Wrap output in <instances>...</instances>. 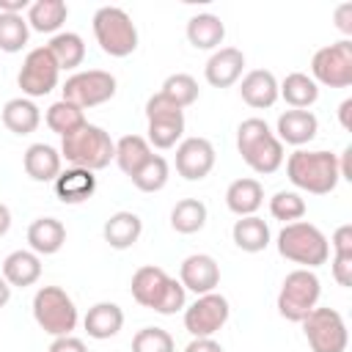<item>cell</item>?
Returning a JSON list of instances; mask_svg holds the SVG:
<instances>
[{
	"label": "cell",
	"instance_id": "obj_1",
	"mask_svg": "<svg viewBox=\"0 0 352 352\" xmlns=\"http://www.w3.org/2000/svg\"><path fill=\"white\" fill-rule=\"evenodd\" d=\"M236 151L250 170L267 176L283 165V143L275 138L264 118H245L236 126Z\"/></svg>",
	"mask_w": 352,
	"mask_h": 352
},
{
	"label": "cell",
	"instance_id": "obj_2",
	"mask_svg": "<svg viewBox=\"0 0 352 352\" xmlns=\"http://www.w3.org/2000/svg\"><path fill=\"white\" fill-rule=\"evenodd\" d=\"M286 176L294 187L311 195H327L341 182L338 176V157L333 151H305L297 148L286 160Z\"/></svg>",
	"mask_w": 352,
	"mask_h": 352
},
{
	"label": "cell",
	"instance_id": "obj_3",
	"mask_svg": "<svg viewBox=\"0 0 352 352\" xmlns=\"http://www.w3.org/2000/svg\"><path fill=\"white\" fill-rule=\"evenodd\" d=\"M60 160L72 162V168H85L91 173L102 170L116 160V143L110 132L96 124H82L77 132L60 138Z\"/></svg>",
	"mask_w": 352,
	"mask_h": 352
},
{
	"label": "cell",
	"instance_id": "obj_4",
	"mask_svg": "<svg viewBox=\"0 0 352 352\" xmlns=\"http://www.w3.org/2000/svg\"><path fill=\"white\" fill-rule=\"evenodd\" d=\"M278 253L294 264H300L302 270H314L322 267L330 256V242L327 236L305 220L297 223H286L278 234Z\"/></svg>",
	"mask_w": 352,
	"mask_h": 352
},
{
	"label": "cell",
	"instance_id": "obj_5",
	"mask_svg": "<svg viewBox=\"0 0 352 352\" xmlns=\"http://www.w3.org/2000/svg\"><path fill=\"white\" fill-rule=\"evenodd\" d=\"M94 36L102 52L110 58H126L138 50V28L118 6H102L94 14Z\"/></svg>",
	"mask_w": 352,
	"mask_h": 352
},
{
	"label": "cell",
	"instance_id": "obj_6",
	"mask_svg": "<svg viewBox=\"0 0 352 352\" xmlns=\"http://www.w3.org/2000/svg\"><path fill=\"white\" fill-rule=\"evenodd\" d=\"M33 319L44 333L58 338V336H72L80 316L74 300L60 286H41L33 297Z\"/></svg>",
	"mask_w": 352,
	"mask_h": 352
},
{
	"label": "cell",
	"instance_id": "obj_7",
	"mask_svg": "<svg viewBox=\"0 0 352 352\" xmlns=\"http://www.w3.org/2000/svg\"><path fill=\"white\" fill-rule=\"evenodd\" d=\"M322 283L314 270H292L278 292V314L289 322H302L319 302Z\"/></svg>",
	"mask_w": 352,
	"mask_h": 352
},
{
	"label": "cell",
	"instance_id": "obj_8",
	"mask_svg": "<svg viewBox=\"0 0 352 352\" xmlns=\"http://www.w3.org/2000/svg\"><path fill=\"white\" fill-rule=\"evenodd\" d=\"M305 341L314 352H344L349 344V333L344 316L336 308H314L302 322Z\"/></svg>",
	"mask_w": 352,
	"mask_h": 352
},
{
	"label": "cell",
	"instance_id": "obj_9",
	"mask_svg": "<svg viewBox=\"0 0 352 352\" xmlns=\"http://www.w3.org/2000/svg\"><path fill=\"white\" fill-rule=\"evenodd\" d=\"M63 102L88 110L96 104H104L107 99L116 96V77L102 69H88V72H74L63 82Z\"/></svg>",
	"mask_w": 352,
	"mask_h": 352
},
{
	"label": "cell",
	"instance_id": "obj_10",
	"mask_svg": "<svg viewBox=\"0 0 352 352\" xmlns=\"http://www.w3.org/2000/svg\"><path fill=\"white\" fill-rule=\"evenodd\" d=\"M311 80L330 85V88H346L352 85V41L341 38L314 52L311 58Z\"/></svg>",
	"mask_w": 352,
	"mask_h": 352
},
{
	"label": "cell",
	"instance_id": "obj_11",
	"mask_svg": "<svg viewBox=\"0 0 352 352\" xmlns=\"http://www.w3.org/2000/svg\"><path fill=\"white\" fill-rule=\"evenodd\" d=\"M58 77H60V69H58L55 58L50 55V50L36 47L25 55L19 74H16V82L28 99H36V96H47L58 85Z\"/></svg>",
	"mask_w": 352,
	"mask_h": 352
},
{
	"label": "cell",
	"instance_id": "obj_12",
	"mask_svg": "<svg viewBox=\"0 0 352 352\" xmlns=\"http://www.w3.org/2000/svg\"><path fill=\"white\" fill-rule=\"evenodd\" d=\"M228 316H231L228 300L217 292H209L184 308V330L192 338H212L228 322Z\"/></svg>",
	"mask_w": 352,
	"mask_h": 352
},
{
	"label": "cell",
	"instance_id": "obj_13",
	"mask_svg": "<svg viewBox=\"0 0 352 352\" xmlns=\"http://www.w3.org/2000/svg\"><path fill=\"white\" fill-rule=\"evenodd\" d=\"M214 168V146L206 138H184L176 146V173L187 182H201Z\"/></svg>",
	"mask_w": 352,
	"mask_h": 352
},
{
	"label": "cell",
	"instance_id": "obj_14",
	"mask_svg": "<svg viewBox=\"0 0 352 352\" xmlns=\"http://www.w3.org/2000/svg\"><path fill=\"white\" fill-rule=\"evenodd\" d=\"M179 283L184 289L195 292L198 297L201 294H209L220 283V267H217V261L209 253H192L179 267Z\"/></svg>",
	"mask_w": 352,
	"mask_h": 352
},
{
	"label": "cell",
	"instance_id": "obj_15",
	"mask_svg": "<svg viewBox=\"0 0 352 352\" xmlns=\"http://www.w3.org/2000/svg\"><path fill=\"white\" fill-rule=\"evenodd\" d=\"M242 69H245V55L242 50L236 47H220L212 52V58L206 60L204 66V74H206V82L214 85V88H228L234 85L239 77H242Z\"/></svg>",
	"mask_w": 352,
	"mask_h": 352
},
{
	"label": "cell",
	"instance_id": "obj_16",
	"mask_svg": "<svg viewBox=\"0 0 352 352\" xmlns=\"http://www.w3.org/2000/svg\"><path fill=\"white\" fill-rule=\"evenodd\" d=\"M168 283H170V275H168L162 267H157V264H146V267L135 270L132 283H129V292H132V297H135L138 305L154 311L157 302L162 300Z\"/></svg>",
	"mask_w": 352,
	"mask_h": 352
},
{
	"label": "cell",
	"instance_id": "obj_17",
	"mask_svg": "<svg viewBox=\"0 0 352 352\" xmlns=\"http://www.w3.org/2000/svg\"><path fill=\"white\" fill-rule=\"evenodd\" d=\"M319 132V121L311 110H286L278 116V129H275V138L280 143H289V146H305L316 138Z\"/></svg>",
	"mask_w": 352,
	"mask_h": 352
},
{
	"label": "cell",
	"instance_id": "obj_18",
	"mask_svg": "<svg viewBox=\"0 0 352 352\" xmlns=\"http://www.w3.org/2000/svg\"><path fill=\"white\" fill-rule=\"evenodd\" d=\"M239 94H242V102L250 104V107H256V110L272 107L278 102V80L267 69H253V72H248L242 77Z\"/></svg>",
	"mask_w": 352,
	"mask_h": 352
},
{
	"label": "cell",
	"instance_id": "obj_19",
	"mask_svg": "<svg viewBox=\"0 0 352 352\" xmlns=\"http://www.w3.org/2000/svg\"><path fill=\"white\" fill-rule=\"evenodd\" d=\"M96 192V176L85 168L60 170L55 179V195L60 204H82Z\"/></svg>",
	"mask_w": 352,
	"mask_h": 352
},
{
	"label": "cell",
	"instance_id": "obj_20",
	"mask_svg": "<svg viewBox=\"0 0 352 352\" xmlns=\"http://www.w3.org/2000/svg\"><path fill=\"white\" fill-rule=\"evenodd\" d=\"M60 162H63L60 151L52 148L50 143H33V146H28V151L22 157L25 173L33 182H55L60 173Z\"/></svg>",
	"mask_w": 352,
	"mask_h": 352
},
{
	"label": "cell",
	"instance_id": "obj_21",
	"mask_svg": "<svg viewBox=\"0 0 352 352\" xmlns=\"http://www.w3.org/2000/svg\"><path fill=\"white\" fill-rule=\"evenodd\" d=\"M28 242L36 256H52L66 242V228L58 217H36L28 226Z\"/></svg>",
	"mask_w": 352,
	"mask_h": 352
},
{
	"label": "cell",
	"instance_id": "obj_22",
	"mask_svg": "<svg viewBox=\"0 0 352 352\" xmlns=\"http://www.w3.org/2000/svg\"><path fill=\"white\" fill-rule=\"evenodd\" d=\"M264 204V187L258 179H236L228 184L226 190V206L236 214V217H248V214H256L258 206Z\"/></svg>",
	"mask_w": 352,
	"mask_h": 352
},
{
	"label": "cell",
	"instance_id": "obj_23",
	"mask_svg": "<svg viewBox=\"0 0 352 352\" xmlns=\"http://www.w3.org/2000/svg\"><path fill=\"white\" fill-rule=\"evenodd\" d=\"M102 234H104V242H107L110 248L126 250V248H132V245L140 239V234H143V220H140L135 212H116V214H110V217L104 220Z\"/></svg>",
	"mask_w": 352,
	"mask_h": 352
},
{
	"label": "cell",
	"instance_id": "obj_24",
	"mask_svg": "<svg viewBox=\"0 0 352 352\" xmlns=\"http://www.w3.org/2000/svg\"><path fill=\"white\" fill-rule=\"evenodd\" d=\"M3 278L11 289L14 286H19V289L33 286L41 278V258L33 250H14L3 261Z\"/></svg>",
	"mask_w": 352,
	"mask_h": 352
},
{
	"label": "cell",
	"instance_id": "obj_25",
	"mask_svg": "<svg viewBox=\"0 0 352 352\" xmlns=\"http://www.w3.org/2000/svg\"><path fill=\"white\" fill-rule=\"evenodd\" d=\"M82 324H85V333L91 338L104 341V338L118 336V330L124 327V311L116 302H96L88 308Z\"/></svg>",
	"mask_w": 352,
	"mask_h": 352
},
{
	"label": "cell",
	"instance_id": "obj_26",
	"mask_svg": "<svg viewBox=\"0 0 352 352\" xmlns=\"http://www.w3.org/2000/svg\"><path fill=\"white\" fill-rule=\"evenodd\" d=\"M41 124V113L36 107L33 99L28 96H16V99H8L3 104V126L14 135H30L36 132V126Z\"/></svg>",
	"mask_w": 352,
	"mask_h": 352
},
{
	"label": "cell",
	"instance_id": "obj_27",
	"mask_svg": "<svg viewBox=\"0 0 352 352\" xmlns=\"http://www.w3.org/2000/svg\"><path fill=\"white\" fill-rule=\"evenodd\" d=\"M226 38V25L214 14H195L187 22V41L195 50H220Z\"/></svg>",
	"mask_w": 352,
	"mask_h": 352
},
{
	"label": "cell",
	"instance_id": "obj_28",
	"mask_svg": "<svg viewBox=\"0 0 352 352\" xmlns=\"http://www.w3.org/2000/svg\"><path fill=\"white\" fill-rule=\"evenodd\" d=\"M69 16V6L63 0H36L28 8V28L38 33H58Z\"/></svg>",
	"mask_w": 352,
	"mask_h": 352
},
{
	"label": "cell",
	"instance_id": "obj_29",
	"mask_svg": "<svg viewBox=\"0 0 352 352\" xmlns=\"http://www.w3.org/2000/svg\"><path fill=\"white\" fill-rule=\"evenodd\" d=\"M278 96H283L292 110H305V107H311V104L319 99V85H316L308 74L292 72V74H286L283 82L278 85Z\"/></svg>",
	"mask_w": 352,
	"mask_h": 352
},
{
	"label": "cell",
	"instance_id": "obj_30",
	"mask_svg": "<svg viewBox=\"0 0 352 352\" xmlns=\"http://www.w3.org/2000/svg\"><path fill=\"white\" fill-rule=\"evenodd\" d=\"M231 236H234V245L245 253H258L270 245V226L256 217V214H248V217H239L231 228Z\"/></svg>",
	"mask_w": 352,
	"mask_h": 352
},
{
	"label": "cell",
	"instance_id": "obj_31",
	"mask_svg": "<svg viewBox=\"0 0 352 352\" xmlns=\"http://www.w3.org/2000/svg\"><path fill=\"white\" fill-rule=\"evenodd\" d=\"M50 55L55 58L58 69H77L82 60H85V44H82V36L77 33H55L47 44Z\"/></svg>",
	"mask_w": 352,
	"mask_h": 352
},
{
	"label": "cell",
	"instance_id": "obj_32",
	"mask_svg": "<svg viewBox=\"0 0 352 352\" xmlns=\"http://www.w3.org/2000/svg\"><path fill=\"white\" fill-rule=\"evenodd\" d=\"M151 157V146L146 138L140 135H124L118 143H116V165L132 179L138 173V168Z\"/></svg>",
	"mask_w": 352,
	"mask_h": 352
},
{
	"label": "cell",
	"instance_id": "obj_33",
	"mask_svg": "<svg viewBox=\"0 0 352 352\" xmlns=\"http://www.w3.org/2000/svg\"><path fill=\"white\" fill-rule=\"evenodd\" d=\"M170 226L179 234H195L206 226V204L198 198H182L170 209Z\"/></svg>",
	"mask_w": 352,
	"mask_h": 352
},
{
	"label": "cell",
	"instance_id": "obj_34",
	"mask_svg": "<svg viewBox=\"0 0 352 352\" xmlns=\"http://www.w3.org/2000/svg\"><path fill=\"white\" fill-rule=\"evenodd\" d=\"M148 146L154 148H173L182 135H184V113L179 116H162V118H148Z\"/></svg>",
	"mask_w": 352,
	"mask_h": 352
},
{
	"label": "cell",
	"instance_id": "obj_35",
	"mask_svg": "<svg viewBox=\"0 0 352 352\" xmlns=\"http://www.w3.org/2000/svg\"><path fill=\"white\" fill-rule=\"evenodd\" d=\"M168 176H170L168 160L160 157V154H151V157L138 168V173L132 176V184H135L140 192H160V190L168 184Z\"/></svg>",
	"mask_w": 352,
	"mask_h": 352
},
{
	"label": "cell",
	"instance_id": "obj_36",
	"mask_svg": "<svg viewBox=\"0 0 352 352\" xmlns=\"http://www.w3.org/2000/svg\"><path fill=\"white\" fill-rule=\"evenodd\" d=\"M44 118H47V126H50L55 135H60V138L77 132V129L85 124V113H82L80 107L63 102V99L55 102V104H50V110H47Z\"/></svg>",
	"mask_w": 352,
	"mask_h": 352
},
{
	"label": "cell",
	"instance_id": "obj_37",
	"mask_svg": "<svg viewBox=\"0 0 352 352\" xmlns=\"http://www.w3.org/2000/svg\"><path fill=\"white\" fill-rule=\"evenodd\" d=\"M30 28L22 14H0V52H19L28 44Z\"/></svg>",
	"mask_w": 352,
	"mask_h": 352
},
{
	"label": "cell",
	"instance_id": "obj_38",
	"mask_svg": "<svg viewBox=\"0 0 352 352\" xmlns=\"http://www.w3.org/2000/svg\"><path fill=\"white\" fill-rule=\"evenodd\" d=\"M160 94L168 96L173 104H179V107L184 110V107L195 104V99H198V82H195V77L179 72V74H170V77L162 82V91H160Z\"/></svg>",
	"mask_w": 352,
	"mask_h": 352
},
{
	"label": "cell",
	"instance_id": "obj_39",
	"mask_svg": "<svg viewBox=\"0 0 352 352\" xmlns=\"http://www.w3.org/2000/svg\"><path fill=\"white\" fill-rule=\"evenodd\" d=\"M270 214L275 220H283V223H297L305 214V201L294 190H280L270 198Z\"/></svg>",
	"mask_w": 352,
	"mask_h": 352
},
{
	"label": "cell",
	"instance_id": "obj_40",
	"mask_svg": "<svg viewBox=\"0 0 352 352\" xmlns=\"http://www.w3.org/2000/svg\"><path fill=\"white\" fill-rule=\"evenodd\" d=\"M132 352H176L173 336L162 327H143L132 338Z\"/></svg>",
	"mask_w": 352,
	"mask_h": 352
},
{
	"label": "cell",
	"instance_id": "obj_41",
	"mask_svg": "<svg viewBox=\"0 0 352 352\" xmlns=\"http://www.w3.org/2000/svg\"><path fill=\"white\" fill-rule=\"evenodd\" d=\"M182 308H187V289L176 278H170V283H168V289H165V294H162V300L157 302L154 311L162 314V316H173Z\"/></svg>",
	"mask_w": 352,
	"mask_h": 352
},
{
	"label": "cell",
	"instance_id": "obj_42",
	"mask_svg": "<svg viewBox=\"0 0 352 352\" xmlns=\"http://www.w3.org/2000/svg\"><path fill=\"white\" fill-rule=\"evenodd\" d=\"M179 113H184V110L179 104H173L168 96H162V94H154L146 102V121L148 118H162V116H179Z\"/></svg>",
	"mask_w": 352,
	"mask_h": 352
},
{
	"label": "cell",
	"instance_id": "obj_43",
	"mask_svg": "<svg viewBox=\"0 0 352 352\" xmlns=\"http://www.w3.org/2000/svg\"><path fill=\"white\" fill-rule=\"evenodd\" d=\"M333 278L338 286H352V253H333Z\"/></svg>",
	"mask_w": 352,
	"mask_h": 352
},
{
	"label": "cell",
	"instance_id": "obj_44",
	"mask_svg": "<svg viewBox=\"0 0 352 352\" xmlns=\"http://www.w3.org/2000/svg\"><path fill=\"white\" fill-rule=\"evenodd\" d=\"M333 253H352V226H338L333 231Z\"/></svg>",
	"mask_w": 352,
	"mask_h": 352
},
{
	"label": "cell",
	"instance_id": "obj_45",
	"mask_svg": "<svg viewBox=\"0 0 352 352\" xmlns=\"http://www.w3.org/2000/svg\"><path fill=\"white\" fill-rule=\"evenodd\" d=\"M47 352H88V346L77 336H58Z\"/></svg>",
	"mask_w": 352,
	"mask_h": 352
},
{
	"label": "cell",
	"instance_id": "obj_46",
	"mask_svg": "<svg viewBox=\"0 0 352 352\" xmlns=\"http://www.w3.org/2000/svg\"><path fill=\"white\" fill-rule=\"evenodd\" d=\"M336 28L341 30V33H352V3H341L338 8H336Z\"/></svg>",
	"mask_w": 352,
	"mask_h": 352
},
{
	"label": "cell",
	"instance_id": "obj_47",
	"mask_svg": "<svg viewBox=\"0 0 352 352\" xmlns=\"http://www.w3.org/2000/svg\"><path fill=\"white\" fill-rule=\"evenodd\" d=\"M184 352H223V346L214 341V338H192Z\"/></svg>",
	"mask_w": 352,
	"mask_h": 352
},
{
	"label": "cell",
	"instance_id": "obj_48",
	"mask_svg": "<svg viewBox=\"0 0 352 352\" xmlns=\"http://www.w3.org/2000/svg\"><path fill=\"white\" fill-rule=\"evenodd\" d=\"M338 176L346 179V182H352V146H346V148L341 151V160H338Z\"/></svg>",
	"mask_w": 352,
	"mask_h": 352
},
{
	"label": "cell",
	"instance_id": "obj_49",
	"mask_svg": "<svg viewBox=\"0 0 352 352\" xmlns=\"http://www.w3.org/2000/svg\"><path fill=\"white\" fill-rule=\"evenodd\" d=\"M30 8V0H0V14H22Z\"/></svg>",
	"mask_w": 352,
	"mask_h": 352
},
{
	"label": "cell",
	"instance_id": "obj_50",
	"mask_svg": "<svg viewBox=\"0 0 352 352\" xmlns=\"http://www.w3.org/2000/svg\"><path fill=\"white\" fill-rule=\"evenodd\" d=\"M338 118H341V126H344V129H352V99H344V102H341Z\"/></svg>",
	"mask_w": 352,
	"mask_h": 352
},
{
	"label": "cell",
	"instance_id": "obj_51",
	"mask_svg": "<svg viewBox=\"0 0 352 352\" xmlns=\"http://www.w3.org/2000/svg\"><path fill=\"white\" fill-rule=\"evenodd\" d=\"M8 228H11V209L6 204H0V236L8 234Z\"/></svg>",
	"mask_w": 352,
	"mask_h": 352
},
{
	"label": "cell",
	"instance_id": "obj_52",
	"mask_svg": "<svg viewBox=\"0 0 352 352\" xmlns=\"http://www.w3.org/2000/svg\"><path fill=\"white\" fill-rule=\"evenodd\" d=\"M8 300H11V286L6 283V278L0 275V308H6L8 305Z\"/></svg>",
	"mask_w": 352,
	"mask_h": 352
}]
</instances>
